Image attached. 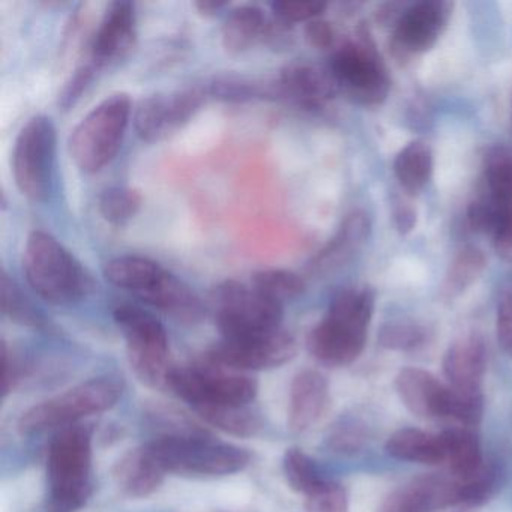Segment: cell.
I'll return each mask as SVG.
<instances>
[{
  "mask_svg": "<svg viewBox=\"0 0 512 512\" xmlns=\"http://www.w3.org/2000/svg\"><path fill=\"white\" fill-rule=\"evenodd\" d=\"M94 428L76 424L53 437L47 454V512H79L94 493Z\"/></svg>",
  "mask_w": 512,
  "mask_h": 512,
  "instance_id": "cell-3",
  "label": "cell"
},
{
  "mask_svg": "<svg viewBox=\"0 0 512 512\" xmlns=\"http://www.w3.org/2000/svg\"><path fill=\"white\" fill-rule=\"evenodd\" d=\"M487 260L484 253L476 247H466L454 257L443 281V293L446 298H457L466 292L485 271Z\"/></svg>",
  "mask_w": 512,
  "mask_h": 512,
  "instance_id": "cell-29",
  "label": "cell"
},
{
  "mask_svg": "<svg viewBox=\"0 0 512 512\" xmlns=\"http://www.w3.org/2000/svg\"><path fill=\"white\" fill-rule=\"evenodd\" d=\"M22 266L29 287L49 304L73 305L94 289L91 275L77 257L44 230L29 233Z\"/></svg>",
  "mask_w": 512,
  "mask_h": 512,
  "instance_id": "cell-4",
  "label": "cell"
},
{
  "mask_svg": "<svg viewBox=\"0 0 512 512\" xmlns=\"http://www.w3.org/2000/svg\"><path fill=\"white\" fill-rule=\"evenodd\" d=\"M211 308L221 338H241L281 329L283 304L248 284L226 280L211 292Z\"/></svg>",
  "mask_w": 512,
  "mask_h": 512,
  "instance_id": "cell-11",
  "label": "cell"
},
{
  "mask_svg": "<svg viewBox=\"0 0 512 512\" xmlns=\"http://www.w3.org/2000/svg\"><path fill=\"white\" fill-rule=\"evenodd\" d=\"M251 286L268 298L284 304L304 293L305 281L301 275L287 269H260L251 275Z\"/></svg>",
  "mask_w": 512,
  "mask_h": 512,
  "instance_id": "cell-32",
  "label": "cell"
},
{
  "mask_svg": "<svg viewBox=\"0 0 512 512\" xmlns=\"http://www.w3.org/2000/svg\"><path fill=\"white\" fill-rule=\"evenodd\" d=\"M395 388L404 406L421 418H452L476 425L484 413L482 398L464 397L430 371L404 368L395 379Z\"/></svg>",
  "mask_w": 512,
  "mask_h": 512,
  "instance_id": "cell-12",
  "label": "cell"
},
{
  "mask_svg": "<svg viewBox=\"0 0 512 512\" xmlns=\"http://www.w3.org/2000/svg\"><path fill=\"white\" fill-rule=\"evenodd\" d=\"M113 319L124 335L128 362L137 379L148 388L169 391L175 364L163 323L154 314L131 304L118 305Z\"/></svg>",
  "mask_w": 512,
  "mask_h": 512,
  "instance_id": "cell-8",
  "label": "cell"
},
{
  "mask_svg": "<svg viewBox=\"0 0 512 512\" xmlns=\"http://www.w3.org/2000/svg\"><path fill=\"white\" fill-rule=\"evenodd\" d=\"M452 4L424 0L407 8L395 25L392 46L401 55H418L433 49L448 25Z\"/></svg>",
  "mask_w": 512,
  "mask_h": 512,
  "instance_id": "cell-16",
  "label": "cell"
},
{
  "mask_svg": "<svg viewBox=\"0 0 512 512\" xmlns=\"http://www.w3.org/2000/svg\"><path fill=\"white\" fill-rule=\"evenodd\" d=\"M497 340L509 358H512V287L500 295L497 304Z\"/></svg>",
  "mask_w": 512,
  "mask_h": 512,
  "instance_id": "cell-39",
  "label": "cell"
},
{
  "mask_svg": "<svg viewBox=\"0 0 512 512\" xmlns=\"http://www.w3.org/2000/svg\"><path fill=\"white\" fill-rule=\"evenodd\" d=\"M433 151L428 143L415 140L398 152L394 172L403 190L416 196L424 190L433 175Z\"/></svg>",
  "mask_w": 512,
  "mask_h": 512,
  "instance_id": "cell-26",
  "label": "cell"
},
{
  "mask_svg": "<svg viewBox=\"0 0 512 512\" xmlns=\"http://www.w3.org/2000/svg\"><path fill=\"white\" fill-rule=\"evenodd\" d=\"M340 92L361 106H379L388 98L391 79L373 41L362 38L344 44L328 65Z\"/></svg>",
  "mask_w": 512,
  "mask_h": 512,
  "instance_id": "cell-13",
  "label": "cell"
},
{
  "mask_svg": "<svg viewBox=\"0 0 512 512\" xmlns=\"http://www.w3.org/2000/svg\"><path fill=\"white\" fill-rule=\"evenodd\" d=\"M425 341V331L412 322H392L382 326L379 332L380 346L398 352L418 349Z\"/></svg>",
  "mask_w": 512,
  "mask_h": 512,
  "instance_id": "cell-34",
  "label": "cell"
},
{
  "mask_svg": "<svg viewBox=\"0 0 512 512\" xmlns=\"http://www.w3.org/2000/svg\"><path fill=\"white\" fill-rule=\"evenodd\" d=\"M283 472L289 487L296 493L304 494L305 497L310 496L329 481L317 466L316 461L296 446L284 452Z\"/></svg>",
  "mask_w": 512,
  "mask_h": 512,
  "instance_id": "cell-28",
  "label": "cell"
},
{
  "mask_svg": "<svg viewBox=\"0 0 512 512\" xmlns=\"http://www.w3.org/2000/svg\"><path fill=\"white\" fill-rule=\"evenodd\" d=\"M95 71H97V68H95L94 65H83V67H80L79 70L71 76V79L65 83L61 97H59V107H62V110L71 109V107L82 98L83 92L86 91L89 83L94 79Z\"/></svg>",
  "mask_w": 512,
  "mask_h": 512,
  "instance_id": "cell-38",
  "label": "cell"
},
{
  "mask_svg": "<svg viewBox=\"0 0 512 512\" xmlns=\"http://www.w3.org/2000/svg\"><path fill=\"white\" fill-rule=\"evenodd\" d=\"M58 131L49 116L29 119L20 130L13 151V175L20 193L44 203L55 191Z\"/></svg>",
  "mask_w": 512,
  "mask_h": 512,
  "instance_id": "cell-10",
  "label": "cell"
},
{
  "mask_svg": "<svg viewBox=\"0 0 512 512\" xmlns=\"http://www.w3.org/2000/svg\"><path fill=\"white\" fill-rule=\"evenodd\" d=\"M494 250L503 262L512 265V211L506 215L493 235Z\"/></svg>",
  "mask_w": 512,
  "mask_h": 512,
  "instance_id": "cell-43",
  "label": "cell"
},
{
  "mask_svg": "<svg viewBox=\"0 0 512 512\" xmlns=\"http://www.w3.org/2000/svg\"><path fill=\"white\" fill-rule=\"evenodd\" d=\"M487 370V349L479 335L470 334L455 341L443 358V374L448 385L464 397H482Z\"/></svg>",
  "mask_w": 512,
  "mask_h": 512,
  "instance_id": "cell-19",
  "label": "cell"
},
{
  "mask_svg": "<svg viewBox=\"0 0 512 512\" xmlns=\"http://www.w3.org/2000/svg\"><path fill=\"white\" fill-rule=\"evenodd\" d=\"M275 94L304 109H322L340 94L328 67L311 64L287 65L281 70Z\"/></svg>",
  "mask_w": 512,
  "mask_h": 512,
  "instance_id": "cell-18",
  "label": "cell"
},
{
  "mask_svg": "<svg viewBox=\"0 0 512 512\" xmlns=\"http://www.w3.org/2000/svg\"><path fill=\"white\" fill-rule=\"evenodd\" d=\"M274 17H277L286 25L293 26L296 23H310L319 19L326 10V4L322 2H274L271 5Z\"/></svg>",
  "mask_w": 512,
  "mask_h": 512,
  "instance_id": "cell-37",
  "label": "cell"
},
{
  "mask_svg": "<svg viewBox=\"0 0 512 512\" xmlns=\"http://www.w3.org/2000/svg\"><path fill=\"white\" fill-rule=\"evenodd\" d=\"M124 388V382L115 376L86 380L25 410L19 419V431L23 436H34L80 424L88 416L115 407L124 394Z\"/></svg>",
  "mask_w": 512,
  "mask_h": 512,
  "instance_id": "cell-6",
  "label": "cell"
},
{
  "mask_svg": "<svg viewBox=\"0 0 512 512\" xmlns=\"http://www.w3.org/2000/svg\"><path fill=\"white\" fill-rule=\"evenodd\" d=\"M169 391L194 410L202 406H251L259 385L247 373L230 370L203 356L193 364L175 365Z\"/></svg>",
  "mask_w": 512,
  "mask_h": 512,
  "instance_id": "cell-9",
  "label": "cell"
},
{
  "mask_svg": "<svg viewBox=\"0 0 512 512\" xmlns=\"http://www.w3.org/2000/svg\"><path fill=\"white\" fill-rule=\"evenodd\" d=\"M445 443V463L449 464L452 476L467 481L484 470L482 452L478 439L467 428H451L442 433Z\"/></svg>",
  "mask_w": 512,
  "mask_h": 512,
  "instance_id": "cell-25",
  "label": "cell"
},
{
  "mask_svg": "<svg viewBox=\"0 0 512 512\" xmlns=\"http://www.w3.org/2000/svg\"><path fill=\"white\" fill-rule=\"evenodd\" d=\"M329 383L322 373L304 370L296 374L290 386L287 424L293 433H304L319 422L328 409Z\"/></svg>",
  "mask_w": 512,
  "mask_h": 512,
  "instance_id": "cell-20",
  "label": "cell"
},
{
  "mask_svg": "<svg viewBox=\"0 0 512 512\" xmlns=\"http://www.w3.org/2000/svg\"><path fill=\"white\" fill-rule=\"evenodd\" d=\"M104 277L113 286L185 323L205 317V305L178 275L149 257L125 254L109 260Z\"/></svg>",
  "mask_w": 512,
  "mask_h": 512,
  "instance_id": "cell-1",
  "label": "cell"
},
{
  "mask_svg": "<svg viewBox=\"0 0 512 512\" xmlns=\"http://www.w3.org/2000/svg\"><path fill=\"white\" fill-rule=\"evenodd\" d=\"M0 307L4 316L10 317L13 322L31 328H44L46 319L41 311L29 301L28 296L22 292V287L2 271L0 274Z\"/></svg>",
  "mask_w": 512,
  "mask_h": 512,
  "instance_id": "cell-30",
  "label": "cell"
},
{
  "mask_svg": "<svg viewBox=\"0 0 512 512\" xmlns=\"http://www.w3.org/2000/svg\"><path fill=\"white\" fill-rule=\"evenodd\" d=\"M143 197L130 187H109L100 194L98 209L101 217L115 227H124L139 214Z\"/></svg>",
  "mask_w": 512,
  "mask_h": 512,
  "instance_id": "cell-31",
  "label": "cell"
},
{
  "mask_svg": "<svg viewBox=\"0 0 512 512\" xmlns=\"http://www.w3.org/2000/svg\"><path fill=\"white\" fill-rule=\"evenodd\" d=\"M25 365L14 355L13 350L2 341V394L7 397L19 386L25 374Z\"/></svg>",
  "mask_w": 512,
  "mask_h": 512,
  "instance_id": "cell-40",
  "label": "cell"
},
{
  "mask_svg": "<svg viewBox=\"0 0 512 512\" xmlns=\"http://www.w3.org/2000/svg\"><path fill=\"white\" fill-rule=\"evenodd\" d=\"M137 40L136 5L116 0L107 7L91 44V64L106 68L122 61Z\"/></svg>",
  "mask_w": 512,
  "mask_h": 512,
  "instance_id": "cell-17",
  "label": "cell"
},
{
  "mask_svg": "<svg viewBox=\"0 0 512 512\" xmlns=\"http://www.w3.org/2000/svg\"><path fill=\"white\" fill-rule=\"evenodd\" d=\"M271 19L257 5H239L226 14L221 44L229 55H242L268 38Z\"/></svg>",
  "mask_w": 512,
  "mask_h": 512,
  "instance_id": "cell-22",
  "label": "cell"
},
{
  "mask_svg": "<svg viewBox=\"0 0 512 512\" xmlns=\"http://www.w3.org/2000/svg\"><path fill=\"white\" fill-rule=\"evenodd\" d=\"M386 452L397 460L428 466H436L446 461L442 434L427 433L418 428H401L395 431L386 442Z\"/></svg>",
  "mask_w": 512,
  "mask_h": 512,
  "instance_id": "cell-24",
  "label": "cell"
},
{
  "mask_svg": "<svg viewBox=\"0 0 512 512\" xmlns=\"http://www.w3.org/2000/svg\"><path fill=\"white\" fill-rule=\"evenodd\" d=\"M112 473L116 487L131 499L151 496L163 485L167 475L146 445L125 452L116 461Z\"/></svg>",
  "mask_w": 512,
  "mask_h": 512,
  "instance_id": "cell-21",
  "label": "cell"
},
{
  "mask_svg": "<svg viewBox=\"0 0 512 512\" xmlns=\"http://www.w3.org/2000/svg\"><path fill=\"white\" fill-rule=\"evenodd\" d=\"M205 88L158 94L140 101L134 109V128L145 142H160L181 130L206 101Z\"/></svg>",
  "mask_w": 512,
  "mask_h": 512,
  "instance_id": "cell-15",
  "label": "cell"
},
{
  "mask_svg": "<svg viewBox=\"0 0 512 512\" xmlns=\"http://www.w3.org/2000/svg\"><path fill=\"white\" fill-rule=\"evenodd\" d=\"M307 512H350L349 499L343 485L329 479L323 487L305 497Z\"/></svg>",
  "mask_w": 512,
  "mask_h": 512,
  "instance_id": "cell-36",
  "label": "cell"
},
{
  "mask_svg": "<svg viewBox=\"0 0 512 512\" xmlns=\"http://www.w3.org/2000/svg\"><path fill=\"white\" fill-rule=\"evenodd\" d=\"M298 353V343L283 328L241 338H221L205 353L212 362L241 371H263L281 367Z\"/></svg>",
  "mask_w": 512,
  "mask_h": 512,
  "instance_id": "cell-14",
  "label": "cell"
},
{
  "mask_svg": "<svg viewBox=\"0 0 512 512\" xmlns=\"http://www.w3.org/2000/svg\"><path fill=\"white\" fill-rule=\"evenodd\" d=\"M146 446L167 475L220 478L242 472L251 463L247 449L218 442L206 433L163 434Z\"/></svg>",
  "mask_w": 512,
  "mask_h": 512,
  "instance_id": "cell-5",
  "label": "cell"
},
{
  "mask_svg": "<svg viewBox=\"0 0 512 512\" xmlns=\"http://www.w3.org/2000/svg\"><path fill=\"white\" fill-rule=\"evenodd\" d=\"M133 115L130 95L113 94L101 101L71 133L68 151L74 164L85 173L109 166L122 148Z\"/></svg>",
  "mask_w": 512,
  "mask_h": 512,
  "instance_id": "cell-7",
  "label": "cell"
},
{
  "mask_svg": "<svg viewBox=\"0 0 512 512\" xmlns=\"http://www.w3.org/2000/svg\"><path fill=\"white\" fill-rule=\"evenodd\" d=\"M374 307L376 293L370 287L340 290L325 317L308 334V352L328 367L355 362L364 350Z\"/></svg>",
  "mask_w": 512,
  "mask_h": 512,
  "instance_id": "cell-2",
  "label": "cell"
},
{
  "mask_svg": "<svg viewBox=\"0 0 512 512\" xmlns=\"http://www.w3.org/2000/svg\"><path fill=\"white\" fill-rule=\"evenodd\" d=\"M367 440L365 425L355 418H341L329 430L326 443L328 448L340 454H353L364 446Z\"/></svg>",
  "mask_w": 512,
  "mask_h": 512,
  "instance_id": "cell-35",
  "label": "cell"
},
{
  "mask_svg": "<svg viewBox=\"0 0 512 512\" xmlns=\"http://www.w3.org/2000/svg\"><path fill=\"white\" fill-rule=\"evenodd\" d=\"M370 235V220L362 211L347 215L334 238L311 260L310 269L314 274L331 271L349 260Z\"/></svg>",
  "mask_w": 512,
  "mask_h": 512,
  "instance_id": "cell-23",
  "label": "cell"
},
{
  "mask_svg": "<svg viewBox=\"0 0 512 512\" xmlns=\"http://www.w3.org/2000/svg\"><path fill=\"white\" fill-rule=\"evenodd\" d=\"M305 40L314 49L326 50L334 46V28L325 20L316 19L305 26Z\"/></svg>",
  "mask_w": 512,
  "mask_h": 512,
  "instance_id": "cell-42",
  "label": "cell"
},
{
  "mask_svg": "<svg viewBox=\"0 0 512 512\" xmlns=\"http://www.w3.org/2000/svg\"><path fill=\"white\" fill-rule=\"evenodd\" d=\"M484 173L488 194L499 199H512V148L497 145L488 149Z\"/></svg>",
  "mask_w": 512,
  "mask_h": 512,
  "instance_id": "cell-33",
  "label": "cell"
},
{
  "mask_svg": "<svg viewBox=\"0 0 512 512\" xmlns=\"http://www.w3.org/2000/svg\"><path fill=\"white\" fill-rule=\"evenodd\" d=\"M194 412L206 424L236 437H254L263 428L259 412L251 406H202Z\"/></svg>",
  "mask_w": 512,
  "mask_h": 512,
  "instance_id": "cell-27",
  "label": "cell"
},
{
  "mask_svg": "<svg viewBox=\"0 0 512 512\" xmlns=\"http://www.w3.org/2000/svg\"><path fill=\"white\" fill-rule=\"evenodd\" d=\"M193 5L205 17H215L230 7L227 2H212V0H200V2H194Z\"/></svg>",
  "mask_w": 512,
  "mask_h": 512,
  "instance_id": "cell-45",
  "label": "cell"
},
{
  "mask_svg": "<svg viewBox=\"0 0 512 512\" xmlns=\"http://www.w3.org/2000/svg\"><path fill=\"white\" fill-rule=\"evenodd\" d=\"M377 512H424L415 491L409 485L392 491L382 503Z\"/></svg>",
  "mask_w": 512,
  "mask_h": 512,
  "instance_id": "cell-41",
  "label": "cell"
},
{
  "mask_svg": "<svg viewBox=\"0 0 512 512\" xmlns=\"http://www.w3.org/2000/svg\"><path fill=\"white\" fill-rule=\"evenodd\" d=\"M395 226L400 235H407L416 226V212L406 203H400L394 211Z\"/></svg>",
  "mask_w": 512,
  "mask_h": 512,
  "instance_id": "cell-44",
  "label": "cell"
}]
</instances>
